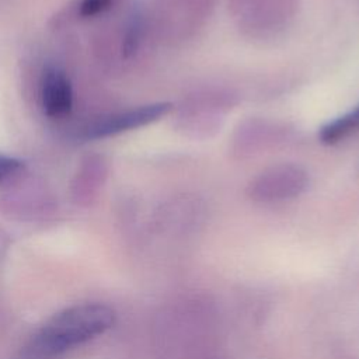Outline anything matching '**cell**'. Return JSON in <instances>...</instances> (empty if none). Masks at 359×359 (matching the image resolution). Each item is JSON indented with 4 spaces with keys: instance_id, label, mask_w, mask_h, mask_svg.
<instances>
[{
    "instance_id": "6da1fadb",
    "label": "cell",
    "mask_w": 359,
    "mask_h": 359,
    "mask_svg": "<svg viewBox=\"0 0 359 359\" xmlns=\"http://www.w3.org/2000/svg\"><path fill=\"white\" fill-rule=\"evenodd\" d=\"M114 310L102 303L70 306L52 316L25 344L21 359H55L112 327Z\"/></svg>"
},
{
    "instance_id": "7a4b0ae2",
    "label": "cell",
    "mask_w": 359,
    "mask_h": 359,
    "mask_svg": "<svg viewBox=\"0 0 359 359\" xmlns=\"http://www.w3.org/2000/svg\"><path fill=\"white\" fill-rule=\"evenodd\" d=\"M237 104L233 93L220 88L195 91L177 111V128L192 139H205L220 130L224 115Z\"/></svg>"
},
{
    "instance_id": "3957f363",
    "label": "cell",
    "mask_w": 359,
    "mask_h": 359,
    "mask_svg": "<svg viewBox=\"0 0 359 359\" xmlns=\"http://www.w3.org/2000/svg\"><path fill=\"white\" fill-rule=\"evenodd\" d=\"M229 7L245 36L269 39L289 27L299 0H229Z\"/></svg>"
},
{
    "instance_id": "277c9868",
    "label": "cell",
    "mask_w": 359,
    "mask_h": 359,
    "mask_svg": "<svg viewBox=\"0 0 359 359\" xmlns=\"http://www.w3.org/2000/svg\"><path fill=\"white\" fill-rule=\"evenodd\" d=\"M307 187L309 174L302 165L280 163L255 175L247 187V195L258 203H276L300 196Z\"/></svg>"
},
{
    "instance_id": "5b68a950",
    "label": "cell",
    "mask_w": 359,
    "mask_h": 359,
    "mask_svg": "<svg viewBox=\"0 0 359 359\" xmlns=\"http://www.w3.org/2000/svg\"><path fill=\"white\" fill-rule=\"evenodd\" d=\"M290 136L292 129L285 123L265 118H248L236 128L230 140V151L234 158H251L283 144Z\"/></svg>"
},
{
    "instance_id": "8992f818",
    "label": "cell",
    "mask_w": 359,
    "mask_h": 359,
    "mask_svg": "<svg viewBox=\"0 0 359 359\" xmlns=\"http://www.w3.org/2000/svg\"><path fill=\"white\" fill-rule=\"evenodd\" d=\"M170 102H153L135 108H128L122 111H115L97 118L91 122L86 130L84 136L87 139H104L125 133L149 123L158 121L171 111Z\"/></svg>"
},
{
    "instance_id": "52a82bcc",
    "label": "cell",
    "mask_w": 359,
    "mask_h": 359,
    "mask_svg": "<svg viewBox=\"0 0 359 359\" xmlns=\"http://www.w3.org/2000/svg\"><path fill=\"white\" fill-rule=\"evenodd\" d=\"M41 104L43 112L50 118L66 115L73 105V88L67 74L56 67L48 66L41 79Z\"/></svg>"
},
{
    "instance_id": "ba28073f",
    "label": "cell",
    "mask_w": 359,
    "mask_h": 359,
    "mask_svg": "<svg viewBox=\"0 0 359 359\" xmlns=\"http://www.w3.org/2000/svg\"><path fill=\"white\" fill-rule=\"evenodd\" d=\"M359 133V105L349 112L327 122L318 130V139L324 144H337Z\"/></svg>"
},
{
    "instance_id": "9c48e42d",
    "label": "cell",
    "mask_w": 359,
    "mask_h": 359,
    "mask_svg": "<svg viewBox=\"0 0 359 359\" xmlns=\"http://www.w3.org/2000/svg\"><path fill=\"white\" fill-rule=\"evenodd\" d=\"M180 13V34L194 31L210 14L216 0H170Z\"/></svg>"
},
{
    "instance_id": "30bf717a",
    "label": "cell",
    "mask_w": 359,
    "mask_h": 359,
    "mask_svg": "<svg viewBox=\"0 0 359 359\" xmlns=\"http://www.w3.org/2000/svg\"><path fill=\"white\" fill-rule=\"evenodd\" d=\"M22 168L21 160L0 153V182H4L17 175Z\"/></svg>"
},
{
    "instance_id": "8fae6325",
    "label": "cell",
    "mask_w": 359,
    "mask_h": 359,
    "mask_svg": "<svg viewBox=\"0 0 359 359\" xmlns=\"http://www.w3.org/2000/svg\"><path fill=\"white\" fill-rule=\"evenodd\" d=\"M114 0H80L79 13L83 17H94L111 7Z\"/></svg>"
}]
</instances>
